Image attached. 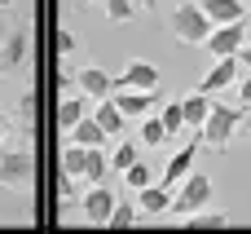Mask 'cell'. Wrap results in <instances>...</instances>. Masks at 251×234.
Wrapping results in <instances>:
<instances>
[{
    "instance_id": "10",
    "label": "cell",
    "mask_w": 251,
    "mask_h": 234,
    "mask_svg": "<svg viewBox=\"0 0 251 234\" xmlns=\"http://www.w3.org/2000/svg\"><path fill=\"white\" fill-rule=\"evenodd\" d=\"M115 88H159V66L132 58V62L124 66V75H115Z\"/></svg>"
},
{
    "instance_id": "9",
    "label": "cell",
    "mask_w": 251,
    "mask_h": 234,
    "mask_svg": "<svg viewBox=\"0 0 251 234\" xmlns=\"http://www.w3.org/2000/svg\"><path fill=\"white\" fill-rule=\"evenodd\" d=\"M199 146H203V133L194 137V142H185L172 159H168V168H163V186H176V181H185L190 173H194V159H199Z\"/></svg>"
},
{
    "instance_id": "4",
    "label": "cell",
    "mask_w": 251,
    "mask_h": 234,
    "mask_svg": "<svg viewBox=\"0 0 251 234\" xmlns=\"http://www.w3.org/2000/svg\"><path fill=\"white\" fill-rule=\"evenodd\" d=\"M207 204H212V177H207V173H190V177L181 181V190H176V199H172L168 212H176V221H185L190 212H199V208H207Z\"/></svg>"
},
{
    "instance_id": "13",
    "label": "cell",
    "mask_w": 251,
    "mask_h": 234,
    "mask_svg": "<svg viewBox=\"0 0 251 234\" xmlns=\"http://www.w3.org/2000/svg\"><path fill=\"white\" fill-rule=\"evenodd\" d=\"M137 208H141L146 217H163V212L172 208V186H163V181H150V186H141V195H137Z\"/></svg>"
},
{
    "instance_id": "29",
    "label": "cell",
    "mask_w": 251,
    "mask_h": 234,
    "mask_svg": "<svg viewBox=\"0 0 251 234\" xmlns=\"http://www.w3.org/2000/svg\"><path fill=\"white\" fill-rule=\"evenodd\" d=\"M132 221H137V204H128V199H119L106 226H119V230H124V226H132Z\"/></svg>"
},
{
    "instance_id": "1",
    "label": "cell",
    "mask_w": 251,
    "mask_h": 234,
    "mask_svg": "<svg viewBox=\"0 0 251 234\" xmlns=\"http://www.w3.org/2000/svg\"><path fill=\"white\" fill-rule=\"evenodd\" d=\"M251 106H225V102H212V111H207V119H203V146H212V150H229L234 146V137L251 128Z\"/></svg>"
},
{
    "instance_id": "24",
    "label": "cell",
    "mask_w": 251,
    "mask_h": 234,
    "mask_svg": "<svg viewBox=\"0 0 251 234\" xmlns=\"http://www.w3.org/2000/svg\"><path fill=\"white\" fill-rule=\"evenodd\" d=\"M137 9H141L137 0H106V18H110L115 27H124V22H132V18H137Z\"/></svg>"
},
{
    "instance_id": "26",
    "label": "cell",
    "mask_w": 251,
    "mask_h": 234,
    "mask_svg": "<svg viewBox=\"0 0 251 234\" xmlns=\"http://www.w3.org/2000/svg\"><path fill=\"white\" fill-rule=\"evenodd\" d=\"M53 44H57V53H62V58L79 53V35H75L71 27H57V31H53Z\"/></svg>"
},
{
    "instance_id": "33",
    "label": "cell",
    "mask_w": 251,
    "mask_h": 234,
    "mask_svg": "<svg viewBox=\"0 0 251 234\" xmlns=\"http://www.w3.org/2000/svg\"><path fill=\"white\" fill-rule=\"evenodd\" d=\"M137 4H141V9H154V4H159V0H137Z\"/></svg>"
},
{
    "instance_id": "23",
    "label": "cell",
    "mask_w": 251,
    "mask_h": 234,
    "mask_svg": "<svg viewBox=\"0 0 251 234\" xmlns=\"http://www.w3.org/2000/svg\"><path fill=\"white\" fill-rule=\"evenodd\" d=\"M168 142V128H163V115H141V146H163Z\"/></svg>"
},
{
    "instance_id": "37",
    "label": "cell",
    "mask_w": 251,
    "mask_h": 234,
    "mask_svg": "<svg viewBox=\"0 0 251 234\" xmlns=\"http://www.w3.org/2000/svg\"><path fill=\"white\" fill-rule=\"evenodd\" d=\"M0 75H4V71H0Z\"/></svg>"
},
{
    "instance_id": "18",
    "label": "cell",
    "mask_w": 251,
    "mask_h": 234,
    "mask_svg": "<svg viewBox=\"0 0 251 234\" xmlns=\"http://www.w3.org/2000/svg\"><path fill=\"white\" fill-rule=\"evenodd\" d=\"M106 137H110V133H106L93 115H84V119L71 128V142H79V146H106Z\"/></svg>"
},
{
    "instance_id": "8",
    "label": "cell",
    "mask_w": 251,
    "mask_h": 234,
    "mask_svg": "<svg viewBox=\"0 0 251 234\" xmlns=\"http://www.w3.org/2000/svg\"><path fill=\"white\" fill-rule=\"evenodd\" d=\"M115 190L106 186V181H97V186H88L84 195H79V208H84V221H93V226H106L110 221V212H115Z\"/></svg>"
},
{
    "instance_id": "2",
    "label": "cell",
    "mask_w": 251,
    "mask_h": 234,
    "mask_svg": "<svg viewBox=\"0 0 251 234\" xmlns=\"http://www.w3.org/2000/svg\"><path fill=\"white\" fill-rule=\"evenodd\" d=\"M40 177L35 150L31 146H0V186L9 190H31Z\"/></svg>"
},
{
    "instance_id": "17",
    "label": "cell",
    "mask_w": 251,
    "mask_h": 234,
    "mask_svg": "<svg viewBox=\"0 0 251 234\" xmlns=\"http://www.w3.org/2000/svg\"><path fill=\"white\" fill-rule=\"evenodd\" d=\"M203 9H207V18L221 27V22H238V18H247V4L243 0H203Z\"/></svg>"
},
{
    "instance_id": "25",
    "label": "cell",
    "mask_w": 251,
    "mask_h": 234,
    "mask_svg": "<svg viewBox=\"0 0 251 234\" xmlns=\"http://www.w3.org/2000/svg\"><path fill=\"white\" fill-rule=\"evenodd\" d=\"M141 159V150H137V142H119V150L110 155V168H119V173H128L132 164Z\"/></svg>"
},
{
    "instance_id": "30",
    "label": "cell",
    "mask_w": 251,
    "mask_h": 234,
    "mask_svg": "<svg viewBox=\"0 0 251 234\" xmlns=\"http://www.w3.org/2000/svg\"><path fill=\"white\" fill-rule=\"evenodd\" d=\"M238 97H243V106H251V71L238 80Z\"/></svg>"
},
{
    "instance_id": "32",
    "label": "cell",
    "mask_w": 251,
    "mask_h": 234,
    "mask_svg": "<svg viewBox=\"0 0 251 234\" xmlns=\"http://www.w3.org/2000/svg\"><path fill=\"white\" fill-rule=\"evenodd\" d=\"M238 58H243V66L251 71V44H243V49H238Z\"/></svg>"
},
{
    "instance_id": "36",
    "label": "cell",
    "mask_w": 251,
    "mask_h": 234,
    "mask_svg": "<svg viewBox=\"0 0 251 234\" xmlns=\"http://www.w3.org/2000/svg\"><path fill=\"white\" fill-rule=\"evenodd\" d=\"M9 4H13V0H0V13H4V9H9Z\"/></svg>"
},
{
    "instance_id": "3",
    "label": "cell",
    "mask_w": 251,
    "mask_h": 234,
    "mask_svg": "<svg viewBox=\"0 0 251 234\" xmlns=\"http://www.w3.org/2000/svg\"><path fill=\"white\" fill-rule=\"evenodd\" d=\"M168 27H172V35H176L181 44H207V35H212V27H216V22L207 18V9H203V4L185 0V4H176V9H172Z\"/></svg>"
},
{
    "instance_id": "22",
    "label": "cell",
    "mask_w": 251,
    "mask_h": 234,
    "mask_svg": "<svg viewBox=\"0 0 251 234\" xmlns=\"http://www.w3.org/2000/svg\"><path fill=\"white\" fill-rule=\"evenodd\" d=\"M106 168H110L106 150H101V146H88V159H84V181H88V186L106 181Z\"/></svg>"
},
{
    "instance_id": "15",
    "label": "cell",
    "mask_w": 251,
    "mask_h": 234,
    "mask_svg": "<svg viewBox=\"0 0 251 234\" xmlns=\"http://www.w3.org/2000/svg\"><path fill=\"white\" fill-rule=\"evenodd\" d=\"M115 102H119V111H124L128 119H141V115H150V106H154V88H124V93H115Z\"/></svg>"
},
{
    "instance_id": "11",
    "label": "cell",
    "mask_w": 251,
    "mask_h": 234,
    "mask_svg": "<svg viewBox=\"0 0 251 234\" xmlns=\"http://www.w3.org/2000/svg\"><path fill=\"white\" fill-rule=\"evenodd\" d=\"M84 115H88V93L84 88L79 93H62V102H57V128H62V137H71V128Z\"/></svg>"
},
{
    "instance_id": "27",
    "label": "cell",
    "mask_w": 251,
    "mask_h": 234,
    "mask_svg": "<svg viewBox=\"0 0 251 234\" xmlns=\"http://www.w3.org/2000/svg\"><path fill=\"white\" fill-rule=\"evenodd\" d=\"M163 128H168V137H176V133L185 128V106H181V102L163 106Z\"/></svg>"
},
{
    "instance_id": "28",
    "label": "cell",
    "mask_w": 251,
    "mask_h": 234,
    "mask_svg": "<svg viewBox=\"0 0 251 234\" xmlns=\"http://www.w3.org/2000/svg\"><path fill=\"white\" fill-rule=\"evenodd\" d=\"M124 177H128V186H132V190H141V186H150V181H154V173H150V164H146V159H137Z\"/></svg>"
},
{
    "instance_id": "12",
    "label": "cell",
    "mask_w": 251,
    "mask_h": 234,
    "mask_svg": "<svg viewBox=\"0 0 251 234\" xmlns=\"http://www.w3.org/2000/svg\"><path fill=\"white\" fill-rule=\"evenodd\" d=\"M75 84H79L88 97H97V102L115 93V75H106L101 66H79V71H75Z\"/></svg>"
},
{
    "instance_id": "31",
    "label": "cell",
    "mask_w": 251,
    "mask_h": 234,
    "mask_svg": "<svg viewBox=\"0 0 251 234\" xmlns=\"http://www.w3.org/2000/svg\"><path fill=\"white\" fill-rule=\"evenodd\" d=\"M9 133H13V119H9V115H4V111H0V146H4V142H9Z\"/></svg>"
},
{
    "instance_id": "7",
    "label": "cell",
    "mask_w": 251,
    "mask_h": 234,
    "mask_svg": "<svg viewBox=\"0 0 251 234\" xmlns=\"http://www.w3.org/2000/svg\"><path fill=\"white\" fill-rule=\"evenodd\" d=\"M238 71H243V58L238 53H225V58H216L212 66H207V75L199 80V93H221V88H229V84H238Z\"/></svg>"
},
{
    "instance_id": "16",
    "label": "cell",
    "mask_w": 251,
    "mask_h": 234,
    "mask_svg": "<svg viewBox=\"0 0 251 234\" xmlns=\"http://www.w3.org/2000/svg\"><path fill=\"white\" fill-rule=\"evenodd\" d=\"M93 119H97L110 137H119V133H124V124H128V115L119 111V102H115V97H101V102H97V111H93Z\"/></svg>"
},
{
    "instance_id": "21",
    "label": "cell",
    "mask_w": 251,
    "mask_h": 234,
    "mask_svg": "<svg viewBox=\"0 0 251 234\" xmlns=\"http://www.w3.org/2000/svg\"><path fill=\"white\" fill-rule=\"evenodd\" d=\"M185 226L190 230H221V226H229V212H221V208H199V212H190L185 217Z\"/></svg>"
},
{
    "instance_id": "19",
    "label": "cell",
    "mask_w": 251,
    "mask_h": 234,
    "mask_svg": "<svg viewBox=\"0 0 251 234\" xmlns=\"http://www.w3.org/2000/svg\"><path fill=\"white\" fill-rule=\"evenodd\" d=\"M84 159H88V146L66 142V150H62V159H57V173H66V177L75 181V177H84Z\"/></svg>"
},
{
    "instance_id": "34",
    "label": "cell",
    "mask_w": 251,
    "mask_h": 234,
    "mask_svg": "<svg viewBox=\"0 0 251 234\" xmlns=\"http://www.w3.org/2000/svg\"><path fill=\"white\" fill-rule=\"evenodd\" d=\"M79 4H84V9H88V4H106V0H79Z\"/></svg>"
},
{
    "instance_id": "6",
    "label": "cell",
    "mask_w": 251,
    "mask_h": 234,
    "mask_svg": "<svg viewBox=\"0 0 251 234\" xmlns=\"http://www.w3.org/2000/svg\"><path fill=\"white\" fill-rule=\"evenodd\" d=\"M247 44V18H238V22H221V27H212V35H207V53L212 58H225V53H238Z\"/></svg>"
},
{
    "instance_id": "35",
    "label": "cell",
    "mask_w": 251,
    "mask_h": 234,
    "mask_svg": "<svg viewBox=\"0 0 251 234\" xmlns=\"http://www.w3.org/2000/svg\"><path fill=\"white\" fill-rule=\"evenodd\" d=\"M4 31H9V27H4V18H0V40H4Z\"/></svg>"
},
{
    "instance_id": "14",
    "label": "cell",
    "mask_w": 251,
    "mask_h": 234,
    "mask_svg": "<svg viewBox=\"0 0 251 234\" xmlns=\"http://www.w3.org/2000/svg\"><path fill=\"white\" fill-rule=\"evenodd\" d=\"M35 119H40V93H35V88H26V93L18 97V111H13V124L22 128V137H26V142H35Z\"/></svg>"
},
{
    "instance_id": "5",
    "label": "cell",
    "mask_w": 251,
    "mask_h": 234,
    "mask_svg": "<svg viewBox=\"0 0 251 234\" xmlns=\"http://www.w3.org/2000/svg\"><path fill=\"white\" fill-rule=\"evenodd\" d=\"M26 58H31V27L18 22V27H9L4 40H0V71H22Z\"/></svg>"
},
{
    "instance_id": "20",
    "label": "cell",
    "mask_w": 251,
    "mask_h": 234,
    "mask_svg": "<svg viewBox=\"0 0 251 234\" xmlns=\"http://www.w3.org/2000/svg\"><path fill=\"white\" fill-rule=\"evenodd\" d=\"M181 106H185V128H203V119L212 111V93H190Z\"/></svg>"
}]
</instances>
